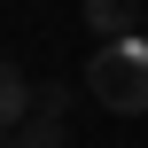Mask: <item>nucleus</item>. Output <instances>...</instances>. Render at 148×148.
Instances as JSON below:
<instances>
[{
	"instance_id": "nucleus-1",
	"label": "nucleus",
	"mask_w": 148,
	"mask_h": 148,
	"mask_svg": "<svg viewBox=\"0 0 148 148\" xmlns=\"http://www.w3.org/2000/svg\"><path fill=\"white\" fill-rule=\"evenodd\" d=\"M109 117H148V31L133 39H101L86 55V78H78Z\"/></svg>"
},
{
	"instance_id": "nucleus-2",
	"label": "nucleus",
	"mask_w": 148,
	"mask_h": 148,
	"mask_svg": "<svg viewBox=\"0 0 148 148\" xmlns=\"http://www.w3.org/2000/svg\"><path fill=\"white\" fill-rule=\"evenodd\" d=\"M140 23H148L140 0H86V31H94V39H133Z\"/></svg>"
},
{
	"instance_id": "nucleus-3",
	"label": "nucleus",
	"mask_w": 148,
	"mask_h": 148,
	"mask_svg": "<svg viewBox=\"0 0 148 148\" xmlns=\"http://www.w3.org/2000/svg\"><path fill=\"white\" fill-rule=\"evenodd\" d=\"M23 117H39V86L23 62H8L0 70V125H23Z\"/></svg>"
},
{
	"instance_id": "nucleus-4",
	"label": "nucleus",
	"mask_w": 148,
	"mask_h": 148,
	"mask_svg": "<svg viewBox=\"0 0 148 148\" xmlns=\"http://www.w3.org/2000/svg\"><path fill=\"white\" fill-rule=\"evenodd\" d=\"M8 148H70V117L62 109H39V117L8 125Z\"/></svg>"
},
{
	"instance_id": "nucleus-5",
	"label": "nucleus",
	"mask_w": 148,
	"mask_h": 148,
	"mask_svg": "<svg viewBox=\"0 0 148 148\" xmlns=\"http://www.w3.org/2000/svg\"><path fill=\"white\" fill-rule=\"evenodd\" d=\"M70 101H78V86H62V78L39 86V109H62V117H70Z\"/></svg>"
}]
</instances>
